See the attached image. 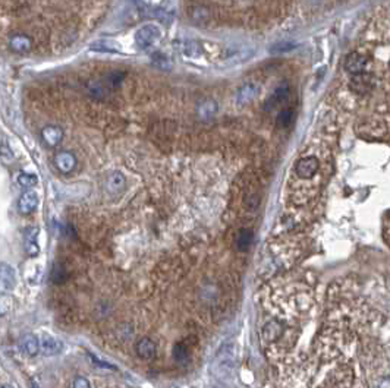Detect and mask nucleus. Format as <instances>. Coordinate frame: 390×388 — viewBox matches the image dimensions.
I'll return each instance as SVG.
<instances>
[{
  "label": "nucleus",
  "mask_w": 390,
  "mask_h": 388,
  "mask_svg": "<svg viewBox=\"0 0 390 388\" xmlns=\"http://www.w3.org/2000/svg\"><path fill=\"white\" fill-rule=\"evenodd\" d=\"M257 95H258V86L254 84H245L238 89L236 103L239 106H245V104L251 103Z\"/></svg>",
  "instance_id": "9d476101"
},
{
  "label": "nucleus",
  "mask_w": 390,
  "mask_h": 388,
  "mask_svg": "<svg viewBox=\"0 0 390 388\" xmlns=\"http://www.w3.org/2000/svg\"><path fill=\"white\" fill-rule=\"evenodd\" d=\"M367 66H368L367 56H364L360 51H352L350 54H348L346 59H345V70L350 75L367 72Z\"/></svg>",
  "instance_id": "20e7f679"
},
{
  "label": "nucleus",
  "mask_w": 390,
  "mask_h": 388,
  "mask_svg": "<svg viewBox=\"0 0 390 388\" xmlns=\"http://www.w3.org/2000/svg\"><path fill=\"white\" fill-rule=\"evenodd\" d=\"M288 97H289V86L288 85L278 86V88L274 89V92L270 95V98L267 100V103H266V108H267V110H272V108L278 107V106H279L280 103H283Z\"/></svg>",
  "instance_id": "4468645a"
},
{
  "label": "nucleus",
  "mask_w": 390,
  "mask_h": 388,
  "mask_svg": "<svg viewBox=\"0 0 390 388\" xmlns=\"http://www.w3.org/2000/svg\"><path fill=\"white\" fill-rule=\"evenodd\" d=\"M21 346L28 356H36L40 352V339H37L34 334H26L22 339Z\"/></svg>",
  "instance_id": "a211bd4d"
},
{
  "label": "nucleus",
  "mask_w": 390,
  "mask_h": 388,
  "mask_svg": "<svg viewBox=\"0 0 390 388\" xmlns=\"http://www.w3.org/2000/svg\"><path fill=\"white\" fill-rule=\"evenodd\" d=\"M162 37V31L157 25H152V23H148V25H144L141 26L136 34H135V43L140 48L146 50V48H150L152 45L157 43Z\"/></svg>",
  "instance_id": "7ed1b4c3"
},
{
  "label": "nucleus",
  "mask_w": 390,
  "mask_h": 388,
  "mask_svg": "<svg viewBox=\"0 0 390 388\" xmlns=\"http://www.w3.org/2000/svg\"><path fill=\"white\" fill-rule=\"evenodd\" d=\"M42 138H43V141L48 147H56L64 139V130L60 129L59 126L48 125V126H46L42 130Z\"/></svg>",
  "instance_id": "1a4fd4ad"
},
{
  "label": "nucleus",
  "mask_w": 390,
  "mask_h": 388,
  "mask_svg": "<svg viewBox=\"0 0 390 388\" xmlns=\"http://www.w3.org/2000/svg\"><path fill=\"white\" fill-rule=\"evenodd\" d=\"M0 284L4 287V289H14L15 284H16V274H15V270L9 265V264H4L2 262L0 264Z\"/></svg>",
  "instance_id": "9b49d317"
},
{
  "label": "nucleus",
  "mask_w": 390,
  "mask_h": 388,
  "mask_svg": "<svg viewBox=\"0 0 390 388\" xmlns=\"http://www.w3.org/2000/svg\"><path fill=\"white\" fill-rule=\"evenodd\" d=\"M192 19L195 22H198V23L206 22L208 19V12L206 9H202V7H198V9H195L194 12H192Z\"/></svg>",
  "instance_id": "bb28decb"
},
{
  "label": "nucleus",
  "mask_w": 390,
  "mask_h": 388,
  "mask_svg": "<svg viewBox=\"0 0 390 388\" xmlns=\"http://www.w3.org/2000/svg\"><path fill=\"white\" fill-rule=\"evenodd\" d=\"M283 333H284V327L280 321H268L264 325L261 336L266 343H274L282 337Z\"/></svg>",
  "instance_id": "423d86ee"
},
{
  "label": "nucleus",
  "mask_w": 390,
  "mask_h": 388,
  "mask_svg": "<svg viewBox=\"0 0 390 388\" xmlns=\"http://www.w3.org/2000/svg\"><path fill=\"white\" fill-rule=\"evenodd\" d=\"M236 365V349L234 345L223 346L214 358V374L220 380H226L234 374Z\"/></svg>",
  "instance_id": "f257e3e1"
},
{
  "label": "nucleus",
  "mask_w": 390,
  "mask_h": 388,
  "mask_svg": "<svg viewBox=\"0 0 390 388\" xmlns=\"http://www.w3.org/2000/svg\"><path fill=\"white\" fill-rule=\"evenodd\" d=\"M91 50L100 53H120V45L113 40H97L91 44Z\"/></svg>",
  "instance_id": "f3484780"
},
{
  "label": "nucleus",
  "mask_w": 390,
  "mask_h": 388,
  "mask_svg": "<svg viewBox=\"0 0 390 388\" xmlns=\"http://www.w3.org/2000/svg\"><path fill=\"white\" fill-rule=\"evenodd\" d=\"M0 157L4 163L14 161V152L10 151V148L6 144H0Z\"/></svg>",
  "instance_id": "a878e982"
},
{
  "label": "nucleus",
  "mask_w": 390,
  "mask_h": 388,
  "mask_svg": "<svg viewBox=\"0 0 390 388\" xmlns=\"http://www.w3.org/2000/svg\"><path fill=\"white\" fill-rule=\"evenodd\" d=\"M9 47L10 50H14L15 53H28L32 47V43L31 40L26 37V35H21V34H16V35H12L10 40H9Z\"/></svg>",
  "instance_id": "f8f14e48"
},
{
  "label": "nucleus",
  "mask_w": 390,
  "mask_h": 388,
  "mask_svg": "<svg viewBox=\"0 0 390 388\" xmlns=\"http://www.w3.org/2000/svg\"><path fill=\"white\" fill-rule=\"evenodd\" d=\"M125 186V177L120 173H113L108 179V189L112 192H118Z\"/></svg>",
  "instance_id": "412c9836"
},
{
  "label": "nucleus",
  "mask_w": 390,
  "mask_h": 388,
  "mask_svg": "<svg viewBox=\"0 0 390 388\" xmlns=\"http://www.w3.org/2000/svg\"><path fill=\"white\" fill-rule=\"evenodd\" d=\"M251 237H252V233L250 230H240V233H239L238 236V242H236V245H238V248L240 251H245L250 246Z\"/></svg>",
  "instance_id": "5701e85b"
},
{
  "label": "nucleus",
  "mask_w": 390,
  "mask_h": 388,
  "mask_svg": "<svg viewBox=\"0 0 390 388\" xmlns=\"http://www.w3.org/2000/svg\"><path fill=\"white\" fill-rule=\"evenodd\" d=\"M74 387L75 388H90L91 386H90V383H88L84 377H78V378H75V381H74Z\"/></svg>",
  "instance_id": "7c9ffc66"
},
{
  "label": "nucleus",
  "mask_w": 390,
  "mask_h": 388,
  "mask_svg": "<svg viewBox=\"0 0 390 388\" xmlns=\"http://www.w3.org/2000/svg\"><path fill=\"white\" fill-rule=\"evenodd\" d=\"M156 352H157V347H156L152 339H148V337H144L136 343V353L142 359H152L156 356Z\"/></svg>",
  "instance_id": "ddd939ff"
},
{
  "label": "nucleus",
  "mask_w": 390,
  "mask_h": 388,
  "mask_svg": "<svg viewBox=\"0 0 390 388\" xmlns=\"http://www.w3.org/2000/svg\"><path fill=\"white\" fill-rule=\"evenodd\" d=\"M292 120H294V111H292V110H283V111L279 113V116H278V126L284 128V126H288Z\"/></svg>",
  "instance_id": "393cba45"
},
{
  "label": "nucleus",
  "mask_w": 390,
  "mask_h": 388,
  "mask_svg": "<svg viewBox=\"0 0 390 388\" xmlns=\"http://www.w3.org/2000/svg\"><path fill=\"white\" fill-rule=\"evenodd\" d=\"M90 359L91 361H94L98 367H102L103 369L106 368V369H110V371H116V368L113 367V365H110V364H108V362H104V361H102V359H98L96 355H90Z\"/></svg>",
  "instance_id": "c756f323"
},
{
  "label": "nucleus",
  "mask_w": 390,
  "mask_h": 388,
  "mask_svg": "<svg viewBox=\"0 0 390 388\" xmlns=\"http://www.w3.org/2000/svg\"><path fill=\"white\" fill-rule=\"evenodd\" d=\"M64 350V343L62 340L53 337L48 333H44L40 337V352L46 356H54Z\"/></svg>",
  "instance_id": "39448f33"
},
{
  "label": "nucleus",
  "mask_w": 390,
  "mask_h": 388,
  "mask_svg": "<svg viewBox=\"0 0 390 388\" xmlns=\"http://www.w3.org/2000/svg\"><path fill=\"white\" fill-rule=\"evenodd\" d=\"M320 170V160L317 155H304L295 163V174L300 180H311Z\"/></svg>",
  "instance_id": "f03ea898"
},
{
  "label": "nucleus",
  "mask_w": 390,
  "mask_h": 388,
  "mask_svg": "<svg viewBox=\"0 0 390 388\" xmlns=\"http://www.w3.org/2000/svg\"><path fill=\"white\" fill-rule=\"evenodd\" d=\"M180 50H182L184 56H186L190 59H198L202 56V47L195 40H185L180 45Z\"/></svg>",
  "instance_id": "dca6fc26"
},
{
  "label": "nucleus",
  "mask_w": 390,
  "mask_h": 388,
  "mask_svg": "<svg viewBox=\"0 0 390 388\" xmlns=\"http://www.w3.org/2000/svg\"><path fill=\"white\" fill-rule=\"evenodd\" d=\"M16 182L21 188H32L37 185V177L34 174H30V173H20L18 177H16Z\"/></svg>",
  "instance_id": "4be33fe9"
},
{
  "label": "nucleus",
  "mask_w": 390,
  "mask_h": 388,
  "mask_svg": "<svg viewBox=\"0 0 390 388\" xmlns=\"http://www.w3.org/2000/svg\"><path fill=\"white\" fill-rule=\"evenodd\" d=\"M38 205V196L36 192L32 191H28V192H24L18 201V210L21 211L22 214H31L32 211H36Z\"/></svg>",
  "instance_id": "6e6552de"
},
{
  "label": "nucleus",
  "mask_w": 390,
  "mask_h": 388,
  "mask_svg": "<svg viewBox=\"0 0 390 388\" xmlns=\"http://www.w3.org/2000/svg\"><path fill=\"white\" fill-rule=\"evenodd\" d=\"M37 235H38V230L34 229V227H31L25 232V237H26L25 248H26V254L30 257H37L38 252H40V248L37 245Z\"/></svg>",
  "instance_id": "2eb2a0df"
},
{
  "label": "nucleus",
  "mask_w": 390,
  "mask_h": 388,
  "mask_svg": "<svg viewBox=\"0 0 390 388\" xmlns=\"http://www.w3.org/2000/svg\"><path fill=\"white\" fill-rule=\"evenodd\" d=\"M217 113V103L214 100H204L200 106H198V116L202 120H210L214 117Z\"/></svg>",
  "instance_id": "6ab92c4d"
},
{
  "label": "nucleus",
  "mask_w": 390,
  "mask_h": 388,
  "mask_svg": "<svg viewBox=\"0 0 390 388\" xmlns=\"http://www.w3.org/2000/svg\"><path fill=\"white\" fill-rule=\"evenodd\" d=\"M174 355L178 361H184V359H186V356H188V350L182 345H178L174 349Z\"/></svg>",
  "instance_id": "c85d7f7f"
},
{
  "label": "nucleus",
  "mask_w": 390,
  "mask_h": 388,
  "mask_svg": "<svg viewBox=\"0 0 390 388\" xmlns=\"http://www.w3.org/2000/svg\"><path fill=\"white\" fill-rule=\"evenodd\" d=\"M152 65L157 66L158 69H163V70H170L172 69L170 59L166 54H163V53H154L152 56Z\"/></svg>",
  "instance_id": "aec40b11"
},
{
  "label": "nucleus",
  "mask_w": 390,
  "mask_h": 388,
  "mask_svg": "<svg viewBox=\"0 0 390 388\" xmlns=\"http://www.w3.org/2000/svg\"><path fill=\"white\" fill-rule=\"evenodd\" d=\"M54 164L59 172L65 173V174L74 172V169L76 167V157L69 151L58 152L54 157Z\"/></svg>",
  "instance_id": "0eeeda50"
},
{
  "label": "nucleus",
  "mask_w": 390,
  "mask_h": 388,
  "mask_svg": "<svg viewBox=\"0 0 390 388\" xmlns=\"http://www.w3.org/2000/svg\"><path fill=\"white\" fill-rule=\"evenodd\" d=\"M9 309H10V299L6 295L0 293V317L6 315Z\"/></svg>",
  "instance_id": "cd10ccee"
},
{
  "label": "nucleus",
  "mask_w": 390,
  "mask_h": 388,
  "mask_svg": "<svg viewBox=\"0 0 390 388\" xmlns=\"http://www.w3.org/2000/svg\"><path fill=\"white\" fill-rule=\"evenodd\" d=\"M296 47L295 43H290V41H282V43L274 44L272 45L270 51L272 53H288V51H292L294 48Z\"/></svg>",
  "instance_id": "b1692460"
}]
</instances>
